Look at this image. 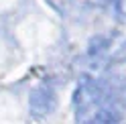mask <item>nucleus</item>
<instances>
[{"mask_svg": "<svg viewBox=\"0 0 126 124\" xmlns=\"http://www.w3.org/2000/svg\"><path fill=\"white\" fill-rule=\"evenodd\" d=\"M75 124H120L122 92L112 83L83 77L73 96Z\"/></svg>", "mask_w": 126, "mask_h": 124, "instance_id": "f257e3e1", "label": "nucleus"}, {"mask_svg": "<svg viewBox=\"0 0 126 124\" xmlns=\"http://www.w3.org/2000/svg\"><path fill=\"white\" fill-rule=\"evenodd\" d=\"M55 106V96L53 90L49 88H39L33 92V98H31V110L37 116H43L47 112H51V108Z\"/></svg>", "mask_w": 126, "mask_h": 124, "instance_id": "f03ea898", "label": "nucleus"}, {"mask_svg": "<svg viewBox=\"0 0 126 124\" xmlns=\"http://www.w3.org/2000/svg\"><path fill=\"white\" fill-rule=\"evenodd\" d=\"M116 59H126V45L120 49V53H118V57H116Z\"/></svg>", "mask_w": 126, "mask_h": 124, "instance_id": "7ed1b4c3", "label": "nucleus"}]
</instances>
